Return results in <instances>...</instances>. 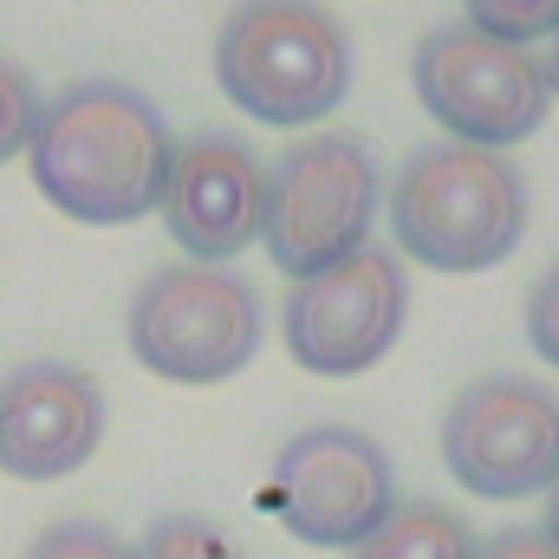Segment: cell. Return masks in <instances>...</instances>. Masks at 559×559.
Here are the masks:
<instances>
[{"mask_svg":"<svg viewBox=\"0 0 559 559\" xmlns=\"http://www.w3.org/2000/svg\"><path fill=\"white\" fill-rule=\"evenodd\" d=\"M124 338L131 358L163 384H228L254 365L267 338V306L254 280L235 267L176 261L138 280Z\"/></svg>","mask_w":559,"mask_h":559,"instance_id":"obj_4","label":"cell"},{"mask_svg":"<svg viewBox=\"0 0 559 559\" xmlns=\"http://www.w3.org/2000/svg\"><path fill=\"white\" fill-rule=\"evenodd\" d=\"M540 527H547V540L559 547V481L547 488V521H540Z\"/></svg>","mask_w":559,"mask_h":559,"instance_id":"obj_19","label":"cell"},{"mask_svg":"<svg viewBox=\"0 0 559 559\" xmlns=\"http://www.w3.org/2000/svg\"><path fill=\"white\" fill-rule=\"evenodd\" d=\"M384 202L397 254L436 274H488L527 235V176L508 150L481 143H417Z\"/></svg>","mask_w":559,"mask_h":559,"instance_id":"obj_2","label":"cell"},{"mask_svg":"<svg viewBox=\"0 0 559 559\" xmlns=\"http://www.w3.org/2000/svg\"><path fill=\"white\" fill-rule=\"evenodd\" d=\"M131 559H248V547L215 521V514H195V508H169L131 540Z\"/></svg>","mask_w":559,"mask_h":559,"instance_id":"obj_13","label":"cell"},{"mask_svg":"<svg viewBox=\"0 0 559 559\" xmlns=\"http://www.w3.org/2000/svg\"><path fill=\"white\" fill-rule=\"evenodd\" d=\"M475 559H559L547 527H495L475 540Z\"/></svg>","mask_w":559,"mask_h":559,"instance_id":"obj_18","label":"cell"},{"mask_svg":"<svg viewBox=\"0 0 559 559\" xmlns=\"http://www.w3.org/2000/svg\"><path fill=\"white\" fill-rule=\"evenodd\" d=\"M280 527L306 547L352 554L397 508V468L384 442L358 423H306L274 449L267 475Z\"/></svg>","mask_w":559,"mask_h":559,"instance_id":"obj_7","label":"cell"},{"mask_svg":"<svg viewBox=\"0 0 559 559\" xmlns=\"http://www.w3.org/2000/svg\"><path fill=\"white\" fill-rule=\"evenodd\" d=\"M384 202V176L371 143L352 131H312L286 143L267 169V222L261 248L286 280H306L358 248H371V222Z\"/></svg>","mask_w":559,"mask_h":559,"instance_id":"obj_5","label":"cell"},{"mask_svg":"<svg viewBox=\"0 0 559 559\" xmlns=\"http://www.w3.org/2000/svg\"><path fill=\"white\" fill-rule=\"evenodd\" d=\"M105 384L66 358H26L0 378V475L66 481L105 442Z\"/></svg>","mask_w":559,"mask_h":559,"instance_id":"obj_11","label":"cell"},{"mask_svg":"<svg viewBox=\"0 0 559 559\" xmlns=\"http://www.w3.org/2000/svg\"><path fill=\"white\" fill-rule=\"evenodd\" d=\"M39 85H33V72L26 66H13V59H0V163H13V156H26V143H33V124H39Z\"/></svg>","mask_w":559,"mask_h":559,"instance_id":"obj_16","label":"cell"},{"mask_svg":"<svg viewBox=\"0 0 559 559\" xmlns=\"http://www.w3.org/2000/svg\"><path fill=\"white\" fill-rule=\"evenodd\" d=\"M169 163H176L169 118L138 85L118 79H79L52 92L26 143L33 189L85 228H124L163 209Z\"/></svg>","mask_w":559,"mask_h":559,"instance_id":"obj_1","label":"cell"},{"mask_svg":"<svg viewBox=\"0 0 559 559\" xmlns=\"http://www.w3.org/2000/svg\"><path fill=\"white\" fill-rule=\"evenodd\" d=\"M411 319V274L391 248H358L319 274L293 280L280 306L286 358L312 378L371 371Z\"/></svg>","mask_w":559,"mask_h":559,"instance_id":"obj_8","label":"cell"},{"mask_svg":"<svg viewBox=\"0 0 559 559\" xmlns=\"http://www.w3.org/2000/svg\"><path fill=\"white\" fill-rule=\"evenodd\" d=\"M462 20L488 39L527 46V39H554L559 33V0H462Z\"/></svg>","mask_w":559,"mask_h":559,"instance_id":"obj_14","label":"cell"},{"mask_svg":"<svg viewBox=\"0 0 559 559\" xmlns=\"http://www.w3.org/2000/svg\"><path fill=\"white\" fill-rule=\"evenodd\" d=\"M156 215H163L169 241L189 261L228 267L235 254H248L261 241V222H267V163L235 131L176 138V163H169Z\"/></svg>","mask_w":559,"mask_h":559,"instance_id":"obj_10","label":"cell"},{"mask_svg":"<svg viewBox=\"0 0 559 559\" xmlns=\"http://www.w3.org/2000/svg\"><path fill=\"white\" fill-rule=\"evenodd\" d=\"M475 540L481 534L455 508H442V501H397L391 521L371 540L352 547V559H475Z\"/></svg>","mask_w":559,"mask_h":559,"instance_id":"obj_12","label":"cell"},{"mask_svg":"<svg viewBox=\"0 0 559 559\" xmlns=\"http://www.w3.org/2000/svg\"><path fill=\"white\" fill-rule=\"evenodd\" d=\"M20 559H131V540H124L118 527H105V521L72 514V521H46V527L26 540Z\"/></svg>","mask_w":559,"mask_h":559,"instance_id":"obj_15","label":"cell"},{"mask_svg":"<svg viewBox=\"0 0 559 559\" xmlns=\"http://www.w3.org/2000/svg\"><path fill=\"white\" fill-rule=\"evenodd\" d=\"M411 85H417L423 111L449 138L481 143V150H508V143L534 138L554 111L547 59H534L527 46L475 33L468 20L423 33L411 52Z\"/></svg>","mask_w":559,"mask_h":559,"instance_id":"obj_6","label":"cell"},{"mask_svg":"<svg viewBox=\"0 0 559 559\" xmlns=\"http://www.w3.org/2000/svg\"><path fill=\"white\" fill-rule=\"evenodd\" d=\"M547 85H554V98H559V33H554V59H547Z\"/></svg>","mask_w":559,"mask_h":559,"instance_id":"obj_20","label":"cell"},{"mask_svg":"<svg viewBox=\"0 0 559 559\" xmlns=\"http://www.w3.org/2000/svg\"><path fill=\"white\" fill-rule=\"evenodd\" d=\"M442 468L475 501H534L559 481V391L540 378H475L442 411Z\"/></svg>","mask_w":559,"mask_h":559,"instance_id":"obj_9","label":"cell"},{"mask_svg":"<svg viewBox=\"0 0 559 559\" xmlns=\"http://www.w3.org/2000/svg\"><path fill=\"white\" fill-rule=\"evenodd\" d=\"M527 345L559 371V261L527 286Z\"/></svg>","mask_w":559,"mask_h":559,"instance_id":"obj_17","label":"cell"},{"mask_svg":"<svg viewBox=\"0 0 559 559\" xmlns=\"http://www.w3.org/2000/svg\"><path fill=\"white\" fill-rule=\"evenodd\" d=\"M215 85L254 124L306 131L352 92V39L319 0H241L215 33Z\"/></svg>","mask_w":559,"mask_h":559,"instance_id":"obj_3","label":"cell"}]
</instances>
